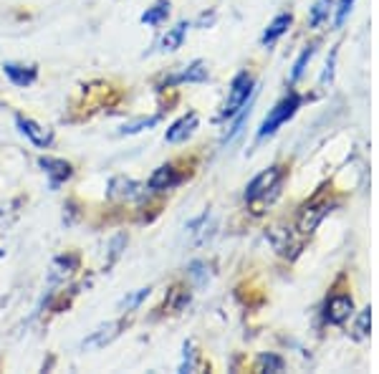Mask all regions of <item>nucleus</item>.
Masks as SVG:
<instances>
[{"label":"nucleus","mask_w":379,"mask_h":374,"mask_svg":"<svg viewBox=\"0 0 379 374\" xmlns=\"http://www.w3.org/2000/svg\"><path fill=\"white\" fill-rule=\"evenodd\" d=\"M281 183H284V169L281 167L266 169V172H261L246 187V203H270L273 198H278Z\"/></svg>","instance_id":"1"},{"label":"nucleus","mask_w":379,"mask_h":374,"mask_svg":"<svg viewBox=\"0 0 379 374\" xmlns=\"http://www.w3.org/2000/svg\"><path fill=\"white\" fill-rule=\"evenodd\" d=\"M301 106V96L299 94H288L286 99H281V102L270 109V114L266 117V122L261 124V129H258V137L261 140H266V137H270V134L276 132L278 127L284 124V122H288V119L299 111Z\"/></svg>","instance_id":"2"},{"label":"nucleus","mask_w":379,"mask_h":374,"mask_svg":"<svg viewBox=\"0 0 379 374\" xmlns=\"http://www.w3.org/2000/svg\"><path fill=\"white\" fill-rule=\"evenodd\" d=\"M253 79L248 74H238L233 79V86H230V94H228V102L220 111V117L223 119H233L238 111L250 102V96H253Z\"/></svg>","instance_id":"3"},{"label":"nucleus","mask_w":379,"mask_h":374,"mask_svg":"<svg viewBox=\"0 0 379 374\" xmlns=\"http://www.w3.org/2000/svg\"><path fill=\"white\" fill-rule=\"evenodd\" d=\"M107 195L111 200H119V203H137V200L147 198V185L137 183V180H129V177H114L109 183Z\"/></svg>","instance_id":"4"},{"label":"nucleus","mask_w":379,"mask_h":374,"mask_svg":"<svg viewBox=\"0 0 379 374\" xmlns=\"http://www.w3.org/2000/svg\"><path fill=\"white\" fill-rule=\"evenodd\" d=\"M38 165L44 167V172L48 175V180H51V190H59L61 185L73 175L71 165L66 160H59V157H41Z\"/></svg>","instance_id":"5"},{"label":"nucleus","mask_w":379,"mask_h":374,"mask_svg":"<svg viewBox=\"0 0 379 374\" xmlns=\"http://www.w3.org/2000/svg\"><path fill=\"white\" fill-rule=\"evenodd\" d=\"M354 314V301L351 296H334V299H329L326 303V311H324V319L329 324H344L349 321V316Z\"/></svg>","instance_id":"6"},{"label":"nucleus","mask_w":379,"mask_h":374,"mask_svg":"<svg viewBox=\"0 0 379 374\" xmlns=\"http://www.w3.org/2000/svg\"><path fill=\"white\" fill-rule=\"evenodd\" d=\"M331 210L329 203H319V205H308L304 207V213L299 215V233L301 235H311L319 227V223L324 221Z\"/></svg>","instance_id":"7"},{"label":"nucleus","mask_w":379,"mask_h":374,"mask_svg":"<svg viewBox=\"0 0 379 374\" xmlns=\"http://www.w3.org/2000/svg\"><path fill=\"white\" fill-rule=\"evenodd\" d=\"M183 183V177L177 175L175 167L172 165H162V167H157L152 172V177H149V183H147V187L154 192H165V190H172V187H177V185Z\"/></svg>","instance_id":"8"},{"label":"nucleus","mask_w":379,"mask_h":374,"mask_svg":"<svg viewBox=\"0 0 379 374\" xmlns=\"http://www.w3.org/2000/svg\"><path fill=\"white\" fill-rule=\"evenodd\" d=\"M15 124H18V129H21V134H26L36 147H48L53 140V134L48 132V129H44L41 124H36L33 119H26V117H15Z\"/></svg>","instance_id":"9"},{"label":"nucleus","mask_w":379,"mask_h":374,"mask_svg":"<svg viewBox=\"0 0 379 374\" xmlns=\"http://www.w3.org/2000/svg\"><path fill=\"white\" fill-rule=\"evenodd\" d=\"M207 79H210L207 66H205L203 61H192L190 66H185V71H180L177 76H169L165 81V86H175V84H205Z\"/></svg>","instance_id":"10"},{"label":"nucleus","mask_w":379,"mask_h":374,"mask_svg":"<svg viewBox=\"0 0 379 374\" xmlns=\"http://www.w3.org/2000/svg\"><path fill=\"white\" fill-rule=\"evenodd\" d=\"M197 129V114H185V117H180L175 122V124L169 127L167 132H165V140L169 142V144H180V142H185L187 137H192V132Z\"/></svg>","instance_id":"11"},{"label":"nucleus","mask_w":379,"mask_h":374,"mask_svg":"<svg viewBox=\"0 0 379 374\" xmlns=\"http://www.w3.org/2000/svg\"><path fill=\"white\" fill-rule=\"evenodd\" d=\"M3 71H6V76L13 81L15 86L21 88L30 86V84L38 79L36 66H23V64H15V61H6V64H3Z\"/></svg>","instance_id":"12"},{"label":"nucleus","mask_w":379,"mask_h":374,"mask_svg":"<svg viewBox=\"0 0 379 374\" xmlns=\"http://www.w3.org/2000/svg\"><path fill=\"white\" fill-rule=\"evenodd\" d=\"M268 241L281 256H296V250H301V243H293V235L284 227H273L268 233Z\"/></svg>","instance_id":"13"},{"label":"nucleus","mask_w":379,"mask_h":374,"mask_svg":"<svg viewBox=\"0 0 379 374\" xmlns=\"http://www.w3.org/2000/svg\"><path fill=\"white\" fill-rule=\"evenodd\" d=\"M288 26H291V15L288 13H281L278 18H273V23H270L268 28H266V33H263V44L270 46L273 41H278V38L288 30Z\"/></svg>","instance_id":"14"},{"label":"nucleus","mask_w":379,"mask_h":374,"mask_svg":"<svg viewBox=\"0 0 379 374\" xmlns=\"http://www.w3.org/2000/svg\"><path fill=\"white\" fill-rule=\"evenodd\" d=\"M187 23H177L175 28H169L165 36H162V41H160V46H162V51H177L180 46H183V41H185V33H187Z\"/></svg>","instance_id":"15"},{"label":"nucleus","mask_w":379,"mask_h":374,"mask_svg":"<svg viewBox=\"0 0 379 374\" xmlns=\"http://www.w3.org/2000/svg\"><path fill=\"white\" fill-rule=\"evenodd\" d=\"M169 15V3L167 0H157L152 8H147L145 13H142V23L147 26H162V23L167 21Z\"/></svg>","instance_id":"16"},{"label":"nucleus","mask_w":379,"mask_h":374,"mask_svg":"<svg viewBox=\"0 0 379 374\" xmlns=\"http://www.w3.org/2000/svg\"><path fill=\"white\" fill-rule=\"evenodd\" d=\"M119 326H122V324L117 321V324H107V326H102V329H96L94 334H91V337L84 342V346H104L107 342H111V339L117 337Z\"/></svg>","instance_id":"17"},{"label":"nucleus","mask_w":379,"mask_h":374,"mask_svg":"<svg viewBox=\"0 0 379 374\" xmlns=\"http://www.w3.org/2000/svg\"><path fill=\"white\" fill-rule=\"evenodd\" d=\"M329 13H331V0H316V6L311 8V15H308V23L316 28V26L324 23V18H329Z\"/></svg>","instance_id":"18"},{"label":"nucleus","mask_w":379,"mask_h":374,"mask_svg":"<svg viewBox=\"0 0 379 374\" xmlns=\"http://www.w3.org/2000/svg\"><path fill=\"white\" fill-rule=\"evenodd\" d=\"M157 122H160V117H142V119H137V122H129V124L122 127L119 134H139V132H145V129H149V127H154Z\"/></svg>","instance_id":"19"},{"label":"nucleus","mask_w":379,"mask_h":374,"mask_svg":"<svg viewBox=\"0 0 379 374\" xmlns=\"http://www.w3.org/2000/svg\"><path fill=\"white\" fill-rule=\"evenodd\" d=\"M316 53V46H306L304 48V53L299 56V61L293 64V74H291V81H296V79H301V74H304V68H306V64L311 61V56Z\"/></svg>","instance_id":"20"},{"label":"nucleus","mask_w":379,"mask_h":374,"mask_svg":"<svg viewBox=\"0 0 379 374\" xmlns=\"http://www.w3.org/2000/svg\"><path fill=\"white\" fill-rule=\"evenodd\" d=\"M369 324H372V311H369V308H367V311H362V314H359V321H357V334H354V337L357 339H364L367 334H369Z\"/></svg>","instance_id":"21"},{"label":"nucleus","mask_w":379,"mask_h":374,"mask_svg":"<svg viewBox=\"0 0 379 374\" xmlns=\"http://www.w3.org/2000/svg\"><path fill=\"white\" fill-rule=\"evenodd\" d=\"M261 367L268 369V372H284V359L276 357V354H263L261 357Z\"/></svg>","instance_id":"22"},{"label":"nucleus","mask_w":379,"mask_h":374,"mask_svg":"<svg viewBox=\"0 0 379 374\" xmlns=\"http://www.w3.org/2000/svg\"><path fill=\"white\" fill-rule=\"evenodd\" d=\"M147 296H149V288H139L137 294H131L129 299L122 301V308H127V311H131V308H137L139 303H142V301L147 299Z\"/></svg>","instance_id":"23"},{"label":"nucleus","mask_w":379,"mask_h":374,"mask_svg":"<svg viewBox=\"0 0 379 374\" xmlns=\"http://www.w3.org/2000/svg\"><path fill=\"white\" fill-rule=\"evenodd\" d=\"M354 8V0H339V8H336V26H342L346 21V15L351 13Z\"/></svg>","instance_id":"24"}]
</instances>
